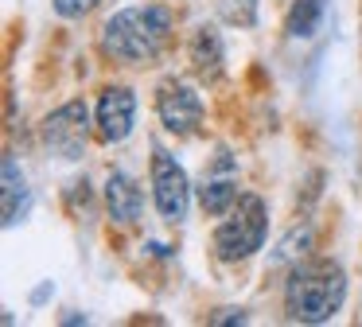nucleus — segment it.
I'll use <instances>...</instances> for the list:
<instances>
[{"label": "nucleus", "instance_id": "9b49d317", "mask_svg": "<svg viewBox=\"0 0 362 327\" xmlns=\"http://www.w3.org/2000/svg\"><path fill=\"white\" fill-rule=\"evenodd\" d=\"M28 202L32 191H28L24 168L16 164V156H4V226H16L28 214Z\"/></svg>", "mask_w": 362, "mask_h": 327}, {"label": "nucleus", "instance_id": "7ed1b4c3", "mask_svg": "<svg viewBox=\"0 0 362 327\" xmlns=\"http://www.w3.org/2000/svg\"><path fill=\"white\" fill-rule=\"evenodd\" d=\"M269 238V207L261 195L253 191H242L238 202L222 214V222L214 226V257L226 265H238V261H250Z\"/></svg>", "mask_w": 362, "mask_h": 327}, {"label": "nucleus", "instance_id": "f03ea898", "mask_svg": "<svg viewBox=\"0 0 362 327\" xmlns=\"http://www.w3.org/2000/svg\"><path fill=\"white\" fill-rule=\"evenodd\" d=\"M346 304V272L331 257H300L284 277V316L292 323H327Z\"/></svg>", "mask_w": 362, "mask_h": 327}, {"label": "nucleus", "instance_id": "1a4fd4ad", "mask_svg": "<svg viewBox=\"0 0 362 327\" xmlns=\"http://www.w3.org/2000/svg\"><path fill=\"white\" fill-rule=\"evenodd\" d=\"M187 62H191V74L199 82H218L222 70H226V47H222V35L214 23H199L187 39Z\"/></svg>", "mask_w": 362, "mask_h": 327}, {"label": "nucleus", "instance_id": "39448f33", "mask_svg": "<svg viewBox=\"0 0 362 327\" xmlns=\"http://www.w3.org/2000/svg\"><path fill=\"white\" fill-rule=\"evenodd\" d=\"M148 176H152V199H156L160 218L172 222V226H180L183 218H187V210H191V179H187V171H183V164L175 160L168 148L156 144L152 148Z\"/></svg>", "mask_w": 362, "mask_h": 327}, {"label": "nucleus", "instance_id": "f8f14e48", "mask_svg": "<svg viewBox=\"0 0 362 327\" xmlns=\"http://www.w3.org/2000/svg\"><path fill=\"white\" fill-rule=\"evenodd\" d=\"M327 16V0H292L284 16V35L288 39H312Z\"/></svg>", "mask_w": 362, "mask_h": 327}, {"label": "nucleus", "instance_id": "6e6552de", "mask_svg": "<svg viewBox=\"0 0 362 327\" xmlns=\"http://www.w3.org/2000/svg\"><path fill=\"white\" fill-rule=\"evenodd\" d=\"M238 160L218 148V156L211 160V168L203 171V183H199V207L206 210L211 218H222L230 207L238 202Z\"/></svg>", "mask_w": 362, "mask_h": 327}, {"label": "nucleus", "instance_id": "ddd939ff", "mask_svg": "<svg viewBox=\"0 0 362 327\" xmlns=\"http://www.w3.org/2000/svg\"><path fill=\"white\" fill-rule=\"evenodd\" d=\"M257 8H261V0H214L218 20L230 23V28H238V31L257 28Z\"/></svg>", "mask_w": 362, "mask_h": 327}, {"label": "nucleus", "instance_id": "0eeeda50", "mask_svg": "<svg viewBox=\"0 0 362 327\" xmlns=\"http://www.w3.org/2000/svg\"><path fill=\"white\" fill-rule=\"evenodd\" d=\"M136 129V93L129 86H105L94 105V137L102 144H121Z\"/></svg>", "mask_w": 362, "mask_h": 327}, {"label": "nucleus", "instance_id": "20e7f679", "mask_svg": "<svg viewBox=\"0 0 362 327\" xmlns=\"http://www.w3.org/2000/svg\"><path fill=\"white\" fill-rule=\"evenodd\" d=\"M90 132H94V121H90V109H86V101H82V98L63 101V105L51 109V113L43 117V125H40L43 148H47L55 160H63V164L82 160Z\"/></svg>", "mask_w": 362, "mask_h": 327}, {"label": "nucleus", "instance_id": "423d86ee", "mask_svg": "<svg viewBox=\"0 0 362 327\" xmlns=\"http://www.w3.org/2000/svg\"><path fill=\"white\" fill-rule=\"evenodd\" d=\"M203 93L195 90L191 82H183V78H164V82L156 86V117L160 125H164V132H172V137H191V132H199V125H203Z\"/></svg>", "mask_w": 362, "mask_h": 327}, {"label": "nucleus", "instance_id": "9d476101", "mask_svg": "<svg viewBox=\"0 0 362 327\" xmlns=\"http://www.w3.org/2000/svg\"><path fill=\"white\" fill-rule=\"evenodd\" d=\"M102 199H105V210H110V222H117V226H136L141 222L144 191L129 171H110V176H105Z\"/></svg>", "mask_w": 362, "mask_h": 327}, {"label": "nucleus", "instance_id": "4468645a", "mask_svg": "<svg viewBox=\"0 0 362 327\" xmlns=\"http://www.w3.org/2000/svg\"><path fill=\"white\" fill-rule=\"evenodd\" d=\"M98 4H102V0H51L59 20H82V16H90Z\"/></svg>", "mask_w": 362, "mask_h": 327}, {"label": "nucleus", "instance_id": "f257e3e1", "mask_svg": "<svg viewBox=\"0 0 362 327\" xmlns=\"http://www.w3.org/2000/svg\"><path fill=\"white\" fill-rule=\"evenodd\" d=\"M175 16L168 4H133L102 23V54L121 67H152L172 43Z\"/></svg>", "mask_w": 362, "mask_h": 327}]
</instances>
